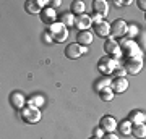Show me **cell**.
I'll return each instance as SVG.
<instances>
[{"instance_id": "cell-1", "label": "cell", "mask_w": 146, "mask_h": 139, "mask_svg": "<svg viewBox=\"0 0 146 139\" xmlns=\"http://www.w3.org/2000/svg\"><path fill=\"white\" fill-rule=\"evenodd\" d=\"M20 117L25 123L34 125L41 120V110L37 107H33V105H26L20 110Z\"/></svg>"}, {"instance_id": "cell-2", "label": "cell", "mask_w": 146, "mask_h": 139, "mask_svg": "<svg viewBox=\"0 0 146 139\" xmlns=\"http://www.w3.org/2000/svg\"><path fill=\"white\" fill-rule=\"evenodd\" d=\"M47 32L50 34V37H52L54 42H65L68 37V28L65 24H62V23H55V24L49 26V29H47Z\"/></svg>"}, {"instance_id": "cell-3", "label": "cell", "mask_w": 146, "mask_h": 139, "mask_svg": "<svg viewBox=\"0 0 146 139\" xmlns=\"http://www.w3.org/2000/svg\"><path fill=\"white\" fill-rule=\"evenodd\" d=\"M119 67L117 65V60L109 55H104V57L99 58V62H98V70H99L101 74H104V76H109L114 73V70Z\"/></svg>"}, {"instance_id": "cell-4", "label": "cell", "mask_w": 146, "mask_h": 139, "mask_svg": "<svg viewBox=\"0 0 146 139\" xmlns=\"http://www.w3.org/2000/svg\"><path fill=\"white\" fill-rule=\"evenodd\" d=\"M127 29H128V24H127L123 20H115L110 23V39H119V37H125L127 36Z\"/></svg>"}, {"instance_id": "cell-5", "label": "cell", "mask_w": 146, "mask_h": 139, "mask_svg": "<svg viewBox=\"0 0 146 139\" xmlns=\"http://www.w3.org/2000/svg\"><path fill=\"white\" fill-rule=\"evenodd\" d=\"M120 52L125 58H136L140 55V47L136 42H133L131 39H127L122 45H120Z\"/></svg>"}, {"instance_id": "cell-6", "label": "cell", "mask_w": 146, "mask_h": 139, "mask_svg": "<svg viewBox=\"0 0 146 139\" xmlns=\"http://www.w3.org/2000/svg\"><path fill=\"white\" fill-rule=\"evenodd\" d=\"M88 52V49L83 45H80L78 42H75V44H68L67 47H65V57L70 58V60H76V58H80L81 55H84Z\"/></svg>"}, {"instance_id": "cell-7", "label": "cell", "mask_w": 146, "mask_h": 139, "mask_svg": "<svg viewBox=\"0 0 146 139\" xmlns=\"http://www.w3.org/2000/svg\"><path fill=\"white\" fill-rule=\"evenodd\" d=\"M123 68L128 74H138L143 68V60L140 57L136 58H125V63H123Z\"/></svg>"}, {"instance_id": "cell-8", "label": "cell", "mask_w": 146, "mask_h": 139, "mask_svg": "<svg viewBox=\"0 0 146 139\" xmlns=\"http://www.w3.org/2000/svg\"><path fill=\"white\" fill-rule=\"evenodd\" d=\"M104 50H106V55H109L112 58H117L122 55V52H120V44L115 39H107L104 42Z\"/></svg>"}, {"instance_id": "cell-9", "label": "cell", "mask_w": 146, "mask_h": 139, "mask_svg": "<svg viewBox=\"0 0 146 139\" xmlns=\"http://www.w3.org/2000/svg\"><path fill=\"white\" fill-rule=\"evenodd\" d=\"M41 21L47 26H52L58 21V16H57V11L54 10L52 7H47L41 11Z\"/></svg>"}, {"instance_id": "cell-10", "label": "cell", "mask_w": 146, "mask_h": 139, "mask_svg": "<svg viewBox=\"0 0 146 139\" xmlns=\"http://www.w3.org/2000/svg\"><path fill=\"white\" fill-rule=\"evenodd\" d=\"M99 126L104 129V133H114L119 123H117V120L114 117H110V115H104L102 118L99 120Z\"/></svg>"}, {"instance_id": "cell-11", "label": "cell", "mask_w": 146, "mask_h": 139, "mask_svg": "<svg viewBox=\"0 0 146 139\" xmlns=\"http://www.w3.org/2000/svg\"><path fill=\"white\" fill-rule=\"evenodd\" d=\"M94 34L102 39H110V24L104 20L99 23H94Z\"/></svg>"}, {"instance_id": "cell-12", "label": "cell", "mask_w": 146, "mask_h": 139, "mask_svg": "<svg viewBox=\"0 0 146 139\" xmlns=\"http://www.w3.org/2000/svg\"><path fill=\"white\" fill-rule=\"evenodd\" d=\"M110 89H112L115 94L125 92L127 89H128V81H127V78H114L112 82H110Z\"/></svg>"}, {"instance_id": "cell-13", "label": "cell", "mask_w": 146, "mask_h": 139, "mask_svg": "<svg viewBox=\"0 0 146 139\" xmlns=\"http://www.w3.org/2000/svg\"><path fill=\"white\" fill-rule=\"evenodd\" d=\"M75 26L78 28V31H88L89 28L93 26V20H91V16L89 15H80L76 16V20H75Z\"/></svg>"}, {"instance_id": "cell-14", "label": "cell", "mask_w": 146, "mask_h": 139, "mask_svg": "<svg viewBox=\"0 0 146 139\" xmlns=\"http://www.w3.org/2000/svg\"><path fill=\"white\" fill-rule=\"evenodd\" d=\"M93 13L102 16V18L107 16V13H109V3L106 0H94L93 2Z\"/></svg>"}, {"instance_id": "cell-15", "label": "cell", "mask_w": 146, "mask_h": 139, "mask_svg": "<svg viewBox=\"0 0 146 139\" xmlns=\"http://www.w3.org/2000/svg\"><path fill=\"white\" fill-rule=\"evenodd\" d=\"M10 103L15 108H20L21 110L23 107H26V105H25V103H26V99H25V96L21 92H13L10 96Z\"/></svg>"}, {"instance_id": "cell-16", "label": "cell", "mask_w": 146, "mask_h": 139, "mask_svg": "<svg viewBox=\"0 0 146 139\" xmlns=\"http://www.w3.org/2000/svg\"><path fill=\"white\" fill-rule=\"evenodd\" d=\"M93 34L89 31H78V34H76V42H78L80 45H83V47H86V45H89L91 42H93Z\"/></svg>"}, {"instance_id": "cell-17", "label": "cell", "mask_w": 146, "mask_h": 139, "mask_svg": "<svg viewBox=\"0 0 146 139\" xmlns=\"http://www.w3.org/2000/svg\"><path fill=\"white\" fill-rule=\"evenodd\" d=\"M133 125H141L146 121V113H143V112H140V110H133V112H130L128 113V118Z\"/></svg>"}, {"instance_id": "cell-18", "label": "cell", "mask_w": 146, "mask_h": 139, "mask_svg": "<svg viewBox=\"0 0 146 139\" xmlns=\"http://www.w3.org/2000/svg\"><path fill=\"white\" fill-rule=\"evenodd\" d=\"M110 82H112V81H110L109 76H101L99 79H96V81H94V91L101 92V91L110 88Z\"/></svg>"}, {"instance_id": "cell-19", "label": "cell", "mask_w": 146, "mask_h": 139, "mask_svg": "<svg viewBox=\"0 0 146 139\" xmlns=\"http://www.w3.org/2000/svg\"><path fill=\"white\" fill-rule=\"evenodd\" d=\"M84 10H86V5H84V2H81V0H73L72 5H70V11L76 16L84 15Z\"/></svg>"}, {"instance_id": "cell-20", "label": "cell", "mask_w": 146, "mask_h": 139, "mask_svg": "<svg viewBox=\"0 0 146 139\" xmlns=\"http://www.w3.org/2000/svg\"><path fill=\"white\" fill-rule=\"evenodd\" d=\"M117 129L120 131L122 136H130L131 134V129H133V123H131L130 120H123V121H120Z\"/></svg>"}, {"instance_id": "cell-21", "label": "cell", "mask_w": 146, "mask_h": 139, "mask_svg": "<svg viewBox=\"0 0 146 139\" xmlns=\"http://www.w3.org/2000/svg\"><path fill=\"white\" fill-rule=\"evenodd\" d=\"M75 20H76V16L73 15L72 11H70V13H62V15L58 16V23H62V24H65V26H68V28H70V26H75Z\"/></svg>"}, {"instance_id": "cell-22", "label": "cell", "mask_w": 146, "mask_h": 139, "mask_svg": "<svg viewBox=\"0 0 146 139\" xmlns=\"http://www.w3.org/2000/svg\"><path fill=\"white\" fill-rule=\"evenodd\" d=\"M131 134H133L135 138H138V139L146 138V123H141V125H133Z\"/></svg>"}, {"instance_id": "cell-23", "label": "cell", "mask_w": 146, "mask_h": 139, "mask_svg": "<svg viewBox=\"0 0 146 139\" xmlns=\"http://www.w3.org/2000/svg\"><path fill=\"white\" fill-rule=\"evenodd\" d=\"M25 10L28 11V13H31V15H41V8L37 7V3H36V0H28V2H25Z\"/></svg>"}, {"instance_id": "cell-24", "label": "cell", "mask_w": 146, "mask_h": 139, "mask_svg": "<svg viewBox=\"0 0 146 139\" xmlns=\"http://www.w3.org/2000/svg\"><path fill=\"white\" fill-rule=\"evenodd\" d=\"M114 96H115V92L110 88H107V89H104V91L99 92V99L102 102H110V100H114Z\"/></svg>"}, {"instance_id": "cell-25", "label": "cell", "mask_w": 146, "mask_h": 139, "mask_svg": "<svg viewBox=\"0 0 146 139\" xmlns=\"http://www.w3.org/2000/svg\"><path fill=\"white\" fill-rule=\"evenodd\" d=\"M42 103H44V97L39 96V94H34V96H31L28 99V105H33V107H39Z\"/></svg>"}, {"instance_id": "cell-26", "label": "cell", "mask_w": 146, "mask_h": 139, "mask_svg": "<svg viewBox=\"0 0 146 139\" xmlns=\"http://www.w3.org/2000/svg\"><path fill=\"white\" fill-rule=\"evenodd\" d=\"M104 129H102V128H101V126H98V128H94L93 129V136H94V138H98V139H102V138H104Z\"/></svg>"}, {"instance_id": "cell-27", "label": "cell", "mask_w": 146, "mask_h": 139, "mask_svg": "<svg viewBox=\"0 0 146 139\" xmlns=\"http://www.w3.org/2000/svg\"><path fill=\"white\" fill-rule=\"evenodd\" d=\"M125 68H123V67H122V68H119V67H117V68H115V70H114V73H112V74H114V76L115 78H125Z\"/></svg>"}, {"instance_id": "cell-28", "label": "cell", "mask_w": 146, "mask_h": 139, "mask_svg": "<svg viewBox=\"0 0 146 139\" xmlns=\"http://www.w3.org/2000/svg\"><path fill=\"white\" fill-rule=\"evenodd\" d=\"M136 32H138V28H136L135 24H130V26H128V29H127V36H128V37L136 36Z\"/></svg>"}, {"instance_id": "cell-29", "label": "cell", "mask_w": 146, "mask_h": 139, "mask_svg": "<svg viewBox=\"0 0 146 139\" xmlns=\"http://www.w3.org/2000/svg\"><path fill=\"white\" fill-rule=\"evenodd\" d=\"M102 139H120V136H117L115 133H106Z\"/></svg>"}, {"instance_id": "cell-30", "label": "cell", "mask_w": 146, "mask_h": 139, "mask_svg": "<svg viewBox=\"0 0 146 139\" xmlns=\"http://www.w3.org/2000/svg\"><path fill=\"white\" fill-rule=\"evenodd\" d=\"M136 5H138V8L143 11H146V0H138L136 2Z\"/></svg>"}, {"instance_id": "cell-31", "label": "cell", "mask_w": 146, "mask_h": 139, "mask_svg": "<svg viewBox=\"0 0 146 139\" xmlns=\"http://www.w3.org/2000/svg\"><path fill=\"white\" fill-rule=\"evenodd\" d=\"M50 5H52V8L55 10L57 7H60V5H62V2H60V0H52V2H50Z\"/></svg>"}, {"instance_id": "cell-32", "label": "cell", "mask_w": 146, "mask_h": 139, "mask_svg": "<svg viewBox=\"0 0 146 139\" xmlns=\"http://www.w3.org/2000/svg\"><path fill=\"white\" fill-rule=\"evenodd\" d=\"M44 41H46L47 44H49V42H54V41H52V37H50V34H49V32H44Z\"/></svg>"}, {"instance_id": "cell-33", "label": "cell", "mask_w": 146, "mask_h": 139, "mask_svg": "<svg viewBox=\"0 0 146 139\" xmlns=\"http://www.w3.org/2000/svg\"><path fill=\"white\" fill-rule=\"evenodd\" d=\"M114 3H115L117 7H122V5H125V2H120V0H115Z\"/></svg>"}, {"instance_id": "cell-34", "label": "cell", "mask_w": 146, "mask_h": 139, "mask_svg": "<svg viewBox=\"0 0 146 139\" xmlns=\"http://www.w3.org/2000/svg\"><path fill=\"white\" fill-rule=\"evenodd\" d=\"M89 139H98V138H94V136H93V138H89Z\"/></svg>"}, {"instance_id": "cell-35", "label": "cell", "mask_w": 146, "mask_h": 139, "mask_svg": "<svg viewBox=\"0 0 146 139\" xmlns=\"http://www.w3.org/2000/svg\"><path fill=\"white\" fill-rule=\"evenodd\" d=\"M145 21H146V11H145Z\"/></svg>"}]
</instances>
